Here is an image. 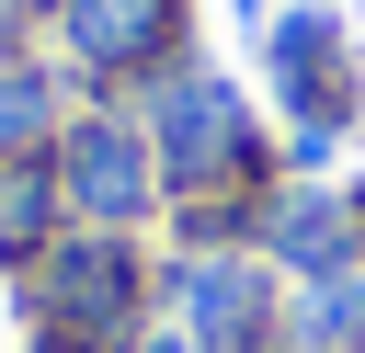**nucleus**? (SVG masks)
I'll return each mask as SVG.
<instances>
[{"label": "nucleus", "mask_w": 365, "mask_h": 353, "mask_svg": "<svg viewBox=\"0 0 365 353\" xmlns=\"http://www.w3.org/2000/svg\"><path fill=\"white\" fill-rule=\"evenodd\" d=\"M80 194H91V216H114V205L137 194V159H125V137H80Z\"/></svg>", "instance_id": "obj_1"}, {"label": "nucleus", "mask_w": 365, "mask_h": 353, "mask_svg": "<svg viewBox=\"0 0 365 353\" xmlns=\"http://www.w3.org/2000/svg\"><path fill=\"white\" fill-rule=\"evenodd\" d=\"M182 296H194V319H205V330H251V273L194 262V273H182Z\"/></svg>", "instance_id": "obj_2"}, {"label": "nucleus", "mask_w": 365, "mask_h": 353, "mask_svg": "<svg viewBox=\"0 0 365 353\" xmlns=\"http://www.w3.org/2000/svg\"><path fill=\"white\" fill-rule=\"evenodd\" d=\"M148 11H160V0H80V46H125Z\"/></svg>", "instance_id": "obj_3"}, {"label": "nucleus", "mask_w": 365, "mask_h": 353, "mask_svg": "<svg viewBox=\"0 0 365 353\" xmlns=\"http://www.w3.org/2000/svg\"><path fill=\"white\" fill-rule=\"evenodd\" d=\"M285 251H297V262H331V251H342V216H331V205H297V216H285Z\"/></svg>", "instance_id": "obj_4"}, {"label": "nucleus", "mask_w": 365, "mask_h": 353, "mask_svg": "<svg viewBox=\"0 0 365 353\" xmlns=\"http://www.w3.org/2000/svg\"><path fill=\"white\" fill-rule=\"evenodd\" d=\"M34 114H46L34 91H0V148H11V137H34Z\"/></svg>", "instance_id": "obj_5"}, {"label": "nucleus", "mask_w": 365, "mask_h": 353, "mask_svg": "<svg viewBox=\"0 0 365 353\" xmlns=\"http://www.w3.org/2000/svg\"><path fill=\"white\" fill-rule=\"evenodd\" d=\"M148 353H182V342H148Z\"/></svg>", "instance_id": "obj_6"}]
</instances>
